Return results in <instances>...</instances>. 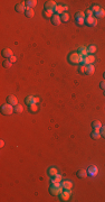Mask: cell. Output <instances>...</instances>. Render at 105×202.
Wrapping results in <instances>:
<instances>
[{"mask_svg":"<svg viewBox=\"0 0 105 202\" xmlns=\"http://www.w3.org/2000/svg\"><path fill=\"white\" fill-rule=\"evenodd\" d=\"M63 190H64V188H63L62 183L56 182V183H51V185L49 188V192L52 195H59V194L63 192Z\"/></svg>","mask_w":105,"mask_h":202,"instance_id":"6da1fadb","label":"cell"},{"mask_svg":"<svg viewBox=\"0 0 105 202\" xmlns=\"http://www.w3.org/2000/svg\"><path fill=\"white\" fill-rule=\"evenodd\" d=\"M82 61H83V56H81L77 52H74V53L68 55V62L72 63V64H82Z\"/></svg>","mask_w":105,"mask_h":202,"instance_id":"7a4b0ae2","label":"cell"},{"mask_svg":"<svg viewBox=\"0 0 105 202\" xmlns=\"http://www.w3.org/2000/svg\"><path fill=\"white\" fill-rule=\"evenodd\" d=\"M85 13L83 11H78V13L75 14V20H76V24L78 26H82L83 24H85Z\"/></svg>","mask_w":105,"mask_h":202,"instance_id":"3957f363","label":"cell"},{"mask_svg":"<svg viewBox=\"0 0 105 202\" xmlns=\"http://www.w3.org/2000/svg\"><path fill=\"white\" fill-rule=\"evenodd\" d=\"M12 112H15L14 110V106H11L10 103L7 102L6 104H3V106L1 107V114L2 115H5V116H9L11 115Z\"/></svg>","mask_w":105,"mask_h":202,"instance_id":"277c9868","label":"cell"},{"mask_svg":"<svg viewBox=\"0 0 105 202\" xmlns=\"http://www.w3.org/2000/svg\"><path fill=\"white\" fill-rule=\"evenodd\" d=\"M95 62V56H93V55H87V56H85V57H83V61H82V64L83 65H91L93 64V63Z\"/></svg>","mask_w":105,"mask_h":202,"instance_id":"5b68a950","label":"cell"},{"mask_svg":"<svg viewBox=\"0 0 105 202\" xmlns=\"http://www.w3.org/2000/svg\"><path fill=\"white\" fill-rule=\"evenodd\" d=\"M59 197H61V200L62 201H67L70 199V197H72V191L70 190H65L63 191V192L59 194Z\"/></svg>","mask_w":105,"mask_h":202,"instance_id":"8992f818","label":"cell"},{"mask_svg":"<svg viewBox=\"0 0 105 202\" xmlns=\"http://www.w3.org/2000/svg\"><path fill=\"white\" fill-rule=\"evenodd\" d=\"M39 102V98L38 97H34V96H29L27 98L25 99V103H27L28 106L29 104H32V103H38Z\"/></svg>","mask_w":105,"mask_h":202,"instance_id":"52a82bcc","label":"cell"},{"mask_svg":"<svg viewBox=\"0 0 105 202\" xmlns=\"http://www.w3.org/2000/svg\"><path fill=\"white\" fill-rule=\"evenodd\" d=\"M85 24L87 25V26H91V27H93V26H96L97 25V20H96V18L94 16L86 17L85 18Z\"/></svg>","mask_w":105,"mask_h":202,"instance_id":"ba28073f","label":"cell"},{"mask_svg":"<svg viewBox=\"0 0 105 202\" xmlns=\"http://www.w3.org/2000/svg\"><path fill=\"white\" fill-rule=\"evenodd\" d=\"M57 6L56 5L55 1H52V0H49V1H46L45 3V10H49V11H54L55 7Z\"/></svg>","mask_w":105,"mask_h":202,"instance_id":"9c48e42d","label":"cell"},{"mask_svg":"<svg viewBox=\"0 0 105 202\" xmlns=\"http://www.w3.org/2000/svg\"><path fill=\"white\" fill-rule=\"evenodd\" d=\"M97 173H99V168H97L95 165H92V166L88 167V170H87V174L88 175H91V176H95V175H97Z\"/></svg>","mask_w":105,"mask_h":202,"instance_id":"30bf717a","label":"cell"},{"mask_svg":"<svg viewBox=\"0 0 105 202\" xmlns=\"http://www.w3.org/2000/svg\"><path fill=\"white\" fill-rule=\"evenodd\" d=\"M2 56L5 57L6 60H8V58H10L11 56H14V54H12V51L10 50V48H3L2 50Z\"/></svg>","mask_w":105,"mask_h":202,"instance_id":"8fae6325","label":"cell"},{"mask_svg":"<svg viewBox=\"0 0 105 202\" xmlns=\"http://www.w3.org/2000/svg\"><path fill=\"white\" fill-rule=\"evenodd\" d=\"M7 102L15 107V106H17V104H18V99L15 96H8V97H7Z\"/></svg>","mask_w":105,"mask_h":202,"instance_id":"7c38bea8","label":"cell"},{"mask_svg":"<svg viewBox=\"0 0 105 202\" xmlns=\"http://www.w3.org/2000/svg\"><path fill=\"white\" fill-rule=\"evenodd\" d=\"M61 183H62L64 190H72V188H73V182L68 181V180H66V181H62Z\"/></svg>","mask_w":105,"mask_h":202,"instance_id":"4fadbf2b","label":"cell"},{"mask_svg":"<svg viewBox=\"0 0 105 202\" xmlns=\"http://www.w3.org/2000/svg\"><path fill=\"white\" fill-rule=\"evenodd\" d=\"M15 9H16V11H18V13L21 14V13H25L26 9H27V7H26L22 2H20V3H17L16 7H15Z\"/></svg>","mask_w":105,"mask_h":202,"instance_id":"5bb4252c","label":"cell"},{"mask_svg":"<svg viewBox=\"0 0 105 202\" xmlns=\"http://www.w3.org/2000/svg\"><path fill=\"white\" fill-rule=\"evenodd\" d=\"M51 22L52 24H54L55 26H58L59 24H61V16H59V15H56V14H54V16H52V18H51Z\"/></svg>","mask_w":105,"mask_h":202,"instance_id":"9a60e30c","label":"cell"},{"mask_svg":"<svg viewBox=\"0 0 105 202\" xmlns=\"http://www.w3.org/2000/svg\"><path fill=\"white\" fill-rule=\"evenodd\" d=\"M22 3H24L26 7H29V8L34 9V7H36V5H37V1L36 0H27V1H22Z\"/></svg>","mask_w":105,"mask_h":202,"instance_id":"2e32d148","label":"cell"},{"mask_svg":"<svg viewBox=\"0 0 105 202\" xmlns=\"http://www.w3.org/2000/svg\"><path fill=\"white\" fill-rule=\"evenodd\" d=\"M92 128L94 129V130L100 132L101 128H102V123H101V121H99V120H94V121L92 122Z\"/></svg>","mask_w":105,"mask_h":202,"instance_id":"e0dca14e","label":"cell"},{"mask_svg":"<svg viewBox=\"0 0 105 202\" xmlns=\"http://www.w3.org/2000/svg\"><path fill=\"white\" fill-rule=\"evenodd\" d=\"M58 174V170L56 167H49L48 168V175H49L50 177H54L55 175Z\"/></svg>","mask_w":105,"mask_h":202,"instance_id":"ac0fdd59","label":"cell"},{"mask_svg":"<svg viewBox=\"0 0 105 202\" xmlns=\"http://www.w3.org/2000/svg\"><path fill=\"white\" fill-rule=\"evenodd\" d=\"M28 110H29V112H31V114H36V112L38 111V106H37V103L29 104V106H28Z\"/></svg>","mask_w":105,"mask_h":202,"instance_id":"d6986e66","label":"cell"},{"mask_svg":"<svg viewBox=\"0 0 105 202\" xmlns=\"http://www.w3.org/2000/svg\"><path fill=\"white\" fill-rule=\"evenodd\" d=\"M54 13L56 15H63L64 14V7L62 5H57L55 7V9H54Z\"/></svg>","mask_w":105,"mask_h":202,"instance_id":"ffe728a7","label":"cell"},{"mask_svg":"<svg viewBox=\"0 0 105 202\" xmlns=\"http://www.w3.org/2000/svg\"><path fill=\"white\" fill-rule=\"evenodd\" d=\"M25 15H26V17L31 18V17H34V15H35V11H34L32 8H29V7H27V9H26V11H25Z\"/></svg>","mask_w":105,"mask_h":202,"instance_id":"44dd1931","label":"cell"},{"mask_svg":"<svg viewBox=\"0 0 105 202\" xmlns=\"http://www.w3.org/2000/svg\"><path fill=\"white\" fill-rule=\"evenodd\" d=\"M77 53L80 54L81 56H83V57H85V56H87V55H88L87 47H81L80 50H78V52H77Z\"/></svg>","mask_w":105,"mask_h":202,"instance_id":"7402d4cb","label":"cell"},{"mask_svg":"<svg viewBox=\"0 0 105 202\" xmlns=\"http://www.w3.org/2000/svg\"><path fill=\"white\" fill-rule=\"evenodd\" d=\"M87 175H88L87 174V171L84 170V168H82V170H80V171L77 172V176L81 177V179H84V177L87 176Z\"/></svg>","mask_w":105,"mask_h":202,"instance_id":"603a6c76","label":"cell"},{"mask_svg":"<svg viewBox=\"0 0 105 202\" xmlns=\"http://www.w3.org/2000/svg\"><path fill=\"white\" fill-rule=\"evenodd\" d=\"M43 16L47 19H51L52 16H54V11H49V10H45L43 13Z\"/></svg>","mask_w":105,"mask_h":202,"instance_id":"cb8c5ba5","label":"cell"},{"mask_svg":"<svg viewBox=\"0 0 105 202\" xmlns=\"http://www.w3.org/2000/svg\"><path fill=\"white\" fill-rule=\"evenodd\" d=\"M94 71H95V66L93 64L86 66V74H88V75H91V74L94 73Z\"/></svg>","mask_w":105,"mask_h":202,"instance_id":"d4e9b609","label":"cell"},{"mask_svg":"<svg viewBox=\"0 0 105 202\" xmlns=\"http://www.w3.org/2000/svg\"><path fill=\"white\" fill-rule=\"evenodd\" d=\"M97 50V47H96V45H89V46L87 47V52H88V54L89 55H93L96 52Z\"/></svg>","mask_w":105,"mask_h":202,"instance_id":"484cf974","label":"cell"},{"mask_svg":"<svg viewBox=\"0 0 105 202\" xmlns=\"http://www.w3.org/2000/svg\"><path fill=\"white\" fill-rule=\"evenodd\" d=\"M62 181H63V176L61 174H57V175H55L54 177H51V183H56V182L61 183Z\"/></svg>","mask_w":105,"mask_h":202,"instance_id":"4316f807","label":"cell"},{"mask_svg":"<svg viewBox=\"0 0 105 202\" xmlns=\"http://www.w3.org/2000/svg\"><path fill=\"white\" fill-rule=\"evenodd\" d=\"M91 137L93 138V139H100L102 136H101L100 132H97V130H93V133L91 134Z\"/></svg>","mask_w":105,"mask_h":202,"instance_id":"83f0119b","label":"cell"},{"mask_svg":"<svg viewBox=\"0 0 105 202\" xmlns=\"http://www.w3.org/2000/svg\"><path fill=\"white\" fill-rule=\"evenodd\" d=\"M61 20L63 22H67L69 20V14L68 13H64L63 15H61Z\"/></svg>","mask_w":105,"mask_h":202,"instance_id":"f1b7e54d","label":"cell"},{"mask_svg":"<svg viewBox=\"0 0 105 202\" xmlns=\"http://www.w3.org/2000/svg\"><path fill=\"white\" fill-rule=\"evenodd\" d=\"M105 16V10L103 8H101L97 13L95 14V18H103Z\"/></svg>","mask_w":105,"mask_h":202,"instance_id":"f546056e","label":"cell"},{"mask_svg":"<svg viewBox=\"0 0 105 202\" xmlns=\"http://www.w3.org/2000/svg\"><path fill=\"white\" fill-rule=\"evenodd\" d=\"M14 110H15V112H16V114H21L22 110H24V108H22L21 104H17V106L14 107Z\"/></svg>","mask_w":105,"mask_h":202,"instance_id":"4dcf8cb0","label":"cell"},{"mask_svg":"<svg viewBox=\"0 0 105 202\" xmlns=\"http://www.w3.org/2000/svg\"><path fill=\"white\" fill-rule=\"evenodd\" d=\"M78 72H80L81 74H86V65L81 64V66L78 67Z\"/></svg>","mask_w":105,"mask_h":202,"instance_id":"1f68e13d","label":"cell"},{"mask_svg":"<svg viewBox=\"0 0 105 202\" xmlns=\"http://www.w3.org/2000/svg\"><path fill=\"white\" fill-rule=\"evenodd\" d=\"M11 64H12V63H11L9 60H5V61H3V63H2V65H3V67H7V69H9V67H11Z\"/></svg>","mask_w":105,"mask_h":202,"instance_id":"d6a6232c","label":"cell"},{"mask_svg":"<svg viewBox=\"0 0 105 202\" xmlns=\"http://www.w3.org/2000/svg\"><path fill=\"white\" fill-rule=\"evenodd\" d=\"M100 9H101V7H99L97 5L92 6V8H91V10H92V11H93V13H94V14H96V13H97V11H99Z\"/></svg>","mask_w":105,"mask_h":202,"instance_id":"836d02e7","label":"cell"},{"mask_svg":"<svg viewBox=\"0 0 105 202\" xmlns=\"http://www.w3.org/2000/svg\"><path fill=\"white\" fill-rule=\"evenodd\" d=\"M93 15H94V13H93L91 9H87V10H86V13H85V16H86V17H92Z\"/></svg>","mask_w":105,"mask_h":202,"instance_id":"e575fe53","label":"cell"},{"mask_svg":"<svg viewBox=\"0 0 105 202\" xmlns=\"http://www.w3.org/2000/svg\"><path fill=\"white\" fill-rule=\"evenodd\" d=\"M100 133H101V136H102L103 138H105V126H102V128H101Z\"/></svg>","mask_w":105,"mask_h":202,"instance_id":"d590c367","label":"cell"},{"mask_svg":"<svg viewBox=\"0 0 105 202\" xmlns=\"http://www.w3.org/2000/svg\"><path fill=\"white\" fill-rule=\"evenodd\" d=\"M100 87H101V89H102V90H105V80H103L102 82H101Z\"/></svg>","mask_w":105,"mask_h":202,"instance_id":"8d00e7d4","label":"cell"},{"mask_svg":"<svg viewBox=\"0 0 105 202\" xmlns=\"http://www.w3.org/2000/svg\"><path fill=\"white\" fill-rule=\"evenodd\" d=\"M9 61H10L11 63H14V62H16V61H17V57H16V56H11V57L9 58Z\"/></svg>","mask_w":105,"mask_h":202,"instance_id":"74e56055","label":"cell"},{"mask_svg":"<svg viewBox=\"0 0 105 202\" xmlns=\"http://www.w3.org/2000/svg\"><path fill=\"white\" fill-rule=\"evenodd\" d=\"M63 7H64V13H66V11H67V10H68V7H67L66 5H64Z\"/></svg>","mask_w":105,"mask_h":202,"instance_id":"f35d334b","label":"cell"},{"mask_svg":"<svg viewBox=\"0 0 105 202\" xmlns=\"http://www.w3.org/2000/svg\"><path fill=\"white\" fill-rule=\"evenodd\" d=\"M3 146H5V141L1 140V141H0V147H3Z\"/></svg>","mask_w":105,"mask_h":202,"instance_id":"ab89813d","label":"cell"},{"mask_svg":"<svg viewBox=\"0 0 105 202\" xmlns=\"http://www.w3.org/2000/svg\"><path fill=\"white\" fill-rule=\"evenodd\" d=\"M103 78H104V80H105V72L103 73Z\"/></svg>","mask_w":105,"mask_h":202,"instance_id":"60d3db41","label":"cell"},{"mask_svg":"<svg viewBox=\"0 0 105 202\" xmlns=\"http://www.w3.org/2000/svg\"><path fill=\"white\" fill-rule=\"evenodd\" d=\"M104 96H105V90H104Z\"/></svg>","mask_w":105,"mask_h":202,"instance_id":"b9f144b4","label":"cell"}]
</instances>
